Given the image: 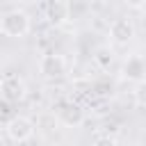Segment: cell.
I'll list each match as a JSON object with an SVG mask.
<instances>
[{"mask_svg":"<svg viewBox=\"0 0 146 146\" xmlns=\"http://www.w3.org/2000/svg\"><path fill=\"white\" fill-rule=\"evenodd\" d=\"M46 18H48L52 25H62L64 21H68V18H71L68 2H62V0L48 2V5H46Z\"/></svg>","mask_w":146,"mask_h":146,"instance_id":"8","label":"cell"},{"mask_svg":"<svg viewBox=\"0 0 146 146\" xmlns=\"http://www.w3.org/2000/svg\"><path fill=\"white\" fill-rule=\"evenodd\" d=\"M5 135H7L14 144H25V141H30L32 135H34V123H32V119H27V116L14 114L9 121H5Z\"/></svg>","mask_w":146,"mask_h":146,"instance_id":"2","label":"cell"},{"mask_svg":"<svg viewBox=\"0 0 146 146\" xmlns=\"http://www.w3.org/2000/svg\"><path fill=\"white\" fill-rule=\"evenodd\" d=\"M57 121H59L62 125H66V128H78V125H82V121H84V110H82V105L75 103V100L62 103V105L57 107Z\"/></svg>","mask_w":146,"mask_h":146,"instance_id":"6","label":"cell"},{"mask_svg":"<svg viewBox=\"0 0 146 146\" xmlns=\"http://www.w3.org/2000/svg\"><path fill=\"white\" fill-rule=\"evenodd\" d=\"M110 41L114 46H128L132 39H135V23L128 18V16H119L110 23Z\"/></svg>","mask_w":146,"mask_h":146,"instance_id":"5","label":"cell"},{"mask_svg":"<svg viewBox=\"0 0 146 146\" xmlns=\"http://www.w3.org/2000/svg\"><path fill=\"white\" fill-rule=\"evenodd\" d=\"M39 73L46 80H62L66 75V59L59 52H46L39 57Z\"/></svg>","mask_w":146,"mask_h":146,"instance_id":"3","label":"cell"},{"mask_svg":"<svg viewBox=\"0 0 146 146\" xmlns=\"http://www.w3.org/2000/svg\"><path fill=\"white\" fill-rule=\"evenodd\" d=\"M94 146H116V139L110 137V135H98L94 139Z\"/></svg>","mask_w":146,"mask_h":146,"instance_id":"11","label":"cell"},{"mask_svg":"<svg viewBox=\"0 0 146 146\" xmlns=\"http://www.w3.org/2000/svg\"><path fill=\"white\" fill-rule=\"evenodd\" d=\"M132 98H135V105L137 107H146V80H141V82L135 84Z\"/></svg>","mask_w":146,"mask_h":146,"instance_id":"10","label":"cell"},{"mask_svg":"<svg viewBox=\"0 0 146 146\" xmlns=\"http://www.w3.org/2000/svg\"><path fill=\"white\" fill-rule=\"evenodd\" d=\"M94 62L100 66V68H107L112 64V50L110 48H98L96 55H94Z\"/></svg>","mask_w":146,"mask_h":146,"instance_id":"9","label":"cell"},{"mask_svg":"<svg viewBox=\"0 0 146 146\" xmlns=\"http://www.w3.org/2000/svg\"><path fill=\"white\" fill-rule=\"evenodd\" d=\"M25 94H27V87H25L23 78H18L16 73L2 75V80H0V96H2V100H7V103H21L25 98Z\"/></svg>","mask_w":146,"mask_h":146,"instance_id":"4","label":"cell"},{"mask_svg":"<svg viewBox=\"0 0 146 146\" xmlns=\"http://www.w3.org/2000/svg\"><path fill=\"white\" fill-rule=\"evenodd\" d=\"M128 7H132V9H141V7H146V2H128Z\"/></svg>","mask_w":146,"mask_h":146,"instance_id":"12","label":"cell"},{"mask_svg":"<svg viewBox=\"0 0 146 146\" xmlns=\"http://www.w3.org/2000/svg\"><path fill=\"white\" fill-rule=\"evenodd\" d=\"M32 30V18L25 9H9L0 16V32L11 39H21Z\"/></svg>","mask_w":146,"mask_h":146,"instance_id":"1","label":"cell"},{"mask_svg":"<svg viewBox=\"0 0 146 146\" xmlns=\"http://www.w3.org/2000/svg\"><path fill=\"white\" fill-rule=\"evenodd\" d=\"M121 75L125 80H132V82H141L146 80V59L141 55H130L125 57L123 66H121Z\"/></svg>","mask_w":146,"mask_h":146,"instance_id":"7","label":"cell"}]
</instances>
